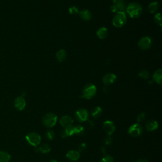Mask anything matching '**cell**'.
<instances>
[{"instance_id":"34","label":"cell","mask_w":162,"mask_h":162,"mask_svg":"<svg viewBox=\"0 0 162 162\" xmlns=\"http://www.w3.org/2000/svg\"><path fill=\"white\" fill-rule=\"evenodd\" d=\"M87 125L88 127L90 128V129L93 128V127L94 126V123L93 122V121H90V120H88V121H87Z\"/></svg>"},{"instance_id":"11","label":"cell","mask_w":162,"mask_h":162,"mask_svg":"<svg viewBox=\"0 0 162 162\" xmlns=\"http://www.w3.org/2000/svg\"><path fill=\"white\" fill-rule=\"evenodd\" d=\"M113 5L116 7L117 12H125L126 9V5L124 0H113Z\"/></svg>"},{"instance_id":"29","label":"cell","mask_w":162,"mask_h":162,"mask_svg":"<svg viewBox=\"0 0 162 162\" xmlns=\"http://www.w3.org/2000/svg\"><path fill=\"white\" fill-rule=\"evenodd\" d=\"M101 162H114V160L112 156L106 155L101 159Z\"/></svg>"},{"instance_id":"6","label":"cell","mask_w":162,"mask_h":162,"mask_svg":"<svg viewBox=\"0 0 162 162\" xmlns=\"http://www.w3.org/2000/svg\"><path fill=\"white\" fill-rule=\"evenodd\" d=\"M143 129L139 123L133 124L128 129V133L132 137H139L143 134Z\"/></svg>"},{"instance_id":"35","label":"cell","mask_w":162,"mask_h":162,"mask_svg":"<svg viewBox=\"0 0 162 162\" xmlns=\"http://www.w3.org/2000/svg\"><path fill=\"white\" fill-rule=\"evenodd\" d=\"M110 10H111V11L113 13H117V10L116 8V7L113 5L112 6H111V7H110Z\"/></svg>"},{"instance_id":"24","label":"cell","mask_w":162,"mask_h":162,"mask_svg":"<svg viewBox=\"0 0 162 162\" xmlns=\"http://www.w3.org/2000/svg\"><path fill=\"white\" fill-rule=\"evenodd\" d=\"M38 148H39V151L43 154L48 153L51 151L50 146L48 144H42L38 147Z\"/></svg>"},{"instance_id":"12","label":"cell","mask_w":162,"mask_h":162,"mask_svg":"<svg viewBox=\"0 0 162 162\" xmlns=\"http://www.w3.org/2000/svg\"><path fill=\"white\" fill-rule=\"evenodd\" d=\"M73 119L69 115L63 116L60 120V125L65 128L69 126H71V125L73 124Z\"/></svg>"},{"instance_id":"1","label":"cell","mask_w":162,"mask_h":162,"mask_svg":"<svg viewBox=\"0 0 162 162\" xmlns=\"http://www.w3.org/2000/svg\"><path fill=\"white\" fill-rule=\"evenodd\" d=\"M129 15L132 18H137L141 15L143 12V8L141 5L137 3H130L126 9Z\"/></svg>"},{"instance_id":"18","label":"cell","mask_w":162,"mask_h":162,"mask_svg":"<svg viewBox=\"0 0 162 162\" xmlns=\"http://www.w3.org/2000/svg\"><path fill=\"white\" fill-rule=\"evenodd\" d=\"M11 160L10 154L6 151H0V162H9Z\"/></svg>"},{"instance_id":"30","label":"cell","mask_w":162,"mask_h":162,"mask_svg":"<svg viewBox=\"0 0 162 162\" xmlns=\"http://www.w3.org/2000/svg\"><path fill=\"white\" fill-rule=\"evenodd\" d=\"M145 116H146L145 113H144V112L140 113L138 115L137 117V122L138 123H140V122H143L144 120V119H145Z\"/></svg>"},{"instance_id":"33","label":"cell","mask_w":162,"mask_h":162,"mask_svg":"<svg viewBox=\"0 0 162 162\" xmlns=\"http://www.w3.org/2000/svg\"><path fill=\"white\" fill-rule=\"evenodd\" d=\"M112 143V138L110 137V136H108V137H106L105 139V144L106 145H110Z\"/></svg>"},{"instance_id":"21","label":"cell","mask_w":162,"mask_h":162,"mask_svg":"<svg viewBox=\"0 0 162 162\" xmlns=\"http://www.w3.org/2000/svg\"><path fill=\"white\" fill-rule=\"evenodd\" d=\"M57 60L60 62H64L66 59V57H67V54H66V51L64 49H60L59 50L58 52L56 53V55Z\"/></svg>"},{"instance_id":"4","label":"cell","mask_w":162,"mask_h":162,"mask_svg":"<svg viewBox=\"0 0 162 162\" xmlns=\"http://www.w3.org/2000/svg\"><path fill=\"white\" fill-rule=\"evenodd\" d=\"M58 121V116L53 113H49L44 116L42 123L44 126L51 128L55 126Z\"/></svg>"},{"instance_id":"22","label":"cell","mask_w":162,"mask_h":162,"mask_svg":"<svg viewBox=\"0 0 162 162\" xmlns=\"http://www.w3.org/2000/svg\"><path fill=\"white\" fill-rule=\"evenodd\" d=\"M102 113V109L100 106H96L94 107L91 111V115L93 118L97 119Z\"/></svg>"},{"instance_id":"8","label":"cell","mask_w":162,"mask_h":162,"mask_svg":"<svg viewBox=\"0 0 162 162\" xmlns=\"http://www.w3.org/2000/svg\"><path fill=\"white\" fill-rule=\"evenodd\" d=\"M139 47L143 50H147L151 46V39L148 36L143 37L138 42Z\"/></svg>"},{"instance_id":"26","label":"cell","mask_w":162,"mask_h":162,"mask_svg":"<svg viewBox=\"0 0 162 162\" xmlns=\"http://www.w3.org/2000/svg\"><path fill=\"white\" fill-rule=\"evenodd\" d=\"M138 76L144 79H148L150 77V73L146 70H142L139 73Z\"/></svg>"},{"instance_id":"37","label":"cell","mask_w":162,"mask_h":162,"mask_svg":"<svg viewBox=\"0 0 162 162\" xmlns=\"http://www.w3.org/2000/svg\"><path fill=\"white\" fill-rule=\"evenodd\" d=\"M136 162H149V161L148 160H144V159H140V160L136 161Z\"/></svg>"},{"instance_id":"36","label":"cell","mask_w":162,"mask_h":162,"mask_svg":"<svg viewBox=\"0 0 162 162\" xmlns=\"http://www.w3.org/2000/svg\"><path fill=\"white\" fill-rule=\"evenodd\" d=\"M108 91H109V88L107 86H106L105 87H103V91H104L105 93H107L108 92Z\"/></svg>"},{"instance_id":"27","label":"cell","mask_w":162,"mask_h":162,"mask_svg":"<svg viewBox=\"0 0 162 162\" xmlns=\"http://www.w3.org/2000/svg\"><path fill=\"white\" fill-rule=\"evenodd\" d=\"M55 132L52 130H48L45 134V136L48 140H53L55 138Z\"/></svg>"},{"instance_id":"20","label":"cell","mask_w":162,"mask_h":162,"mask_svg":"<svg viewBox=\"0 0 162 162\" xmlns=\"http://www.w3.org/2000/svg\"><path fill=\"white\" fill-rule=\"evenodd\" d=\"M158 7H159V5H158V2H152L149 5L148 9H147V11L150 13H156L158 9Z\"/></svg>"},{"instance_id":"5","label":"cell","mask_w":162,"mask_h":162,"mask_svg":"<svg viewBox=\"0 0 162 162\" xmlns=\"http://www.w3.org/2000/svg\"><path fill=\"white\" fill-rule=\"evenodd\" d=\"M25 139L29 144L34 147L38 146L41 141V136L36 132H30L26 135Z\"/></svg>"},{"instance_id":"38","label":"cell","mask_w":162,"mask_h":162,"mask_svg":"<svg viewBox=\"0 0 162 162\" xmlns=\"http://www.w3.org/2000/svg\"><path fill=\"white\" fill-rule=\"evenodd\" d=\"M101 151L102 152L103 154H105V151H106V149L104 148V147H103V148H101Z\"/></svg>"},{"instance_id":"32","label":"cell","mask_w":162,"mask_h":162,"mask_svg":"<svg viewBox=\"0 0 162 162\" xmlns=\"http://www.w3.org/2000/svg\"><path fill=\"white\" fill-rule=\"evenodd\" d=\"M87 148V144L86 143H81L79 147H78V149H79V152H82L86 150Z\"/></svg>"},{"instance_id":"19","label":"cell","mask_w":162,"mask_h":162,"mask_svg":"<svg viewBox=\"0 0 162 162\" xmlns=\"http://www.w3.org/2000/svg\"><path fill=\"white\" fill-rule=\"evenodd\" d=\"M97 35L100 39H103L106 38V37L108 35V29L106 27H101L97 31Z\"/></svg>"},{"instance_id":"31","label":"cell","mask_w":162,"mask_h":162,"mask_svg":"<svg viewBox=\"0 0 162 162\" xmlns=\"http://www.w3.org/2000/svg\"><path fill=\"white\" fill-rule=\"evenodd\" d=\"M69 13L72 15H76L77 13H79V10L78 8L76 6H72L69 8Z\"/></svg>"},{"instance_id":"13","label":"cell","mask_w":162,"mask_h":162,"mask_svg":"<svg viewBox=\"0 0 162 162\" xmlns=\"http://www.w3.org/2000/svg\"><path fill=\"white\" fill-rule=\"evenodd\" d=\"M116 79V76L114 73H108L103 78V83L106 86H108L113 84Z\"/></svg>"},{"instance_id":"2","label":"cell","mask_w":162,"mask_h":162,"mask_svg":"<svg viewBox=\"0 0 162 162\" xmlns=\"http://www.w3.org/2000/svg\"><path fill=\"white\" fill-rule=\"evenodd\" d=\"M96 87L95 86V85L93 84H88L84 86L81 98L87 100L91 99L96 93Z\"/></svg>"},{"instance_id":"28","label":"cell","mask_w":162,"mask_h":162,"mask_svg":"<svg viewBox=\"0 0 162 162\" xmlns=\"http://www.w3.org/2000/svg\"><path fill=\"white\" fill-rule=\"evenodd\" d=\"M154 22H155L156 24H158L160 26L162 25V18L160 13H157L156 15L154 16Z\"/></svg>"},{"instance_id":"10","label":"cell","mask_w":162,"mask_h":162,"mask_svg":"<svg viewBox=\"0 0 162 162\" xmlns=\"http://www.w3.org/2000/svg\"><path fill=\"white\" fill-rule=\"evenodd\" d=\"M103 130L106 133L110 136L114 133L115 130V126L113 122L110 120H106L103 123Z\"/></svg>"},{"instance_id":"25","label":"cell","mask_w":162,"mask_h":162,"mask_svg":"<svg viewBox=\"0 0 162 162\" xmlns=\"http://www.w3.org/2000/svg\"><path fill=\"white\" fill-rule=\"evenodd\" d=\"M84 132V128L82 126H75V130H74V134L76 135H82Z\"/></svg>"},{"instance_id":"16","label":"cell","mask_w":162,"mask_h":162,"mask_svg":"<svg viewBox=\"0 0 162 162\" xmlns=\"http://www.w3.org/2000/svg\"><path fill=\"white\" fill-rule=\"evenodd\" d=\"M146 130L148 132H152L158 128V123L155 120L149 121L146 125Z\"/></svg>"},{"instance_id":"14","label":"cell","mask_w":162,"mask_h":162,"mask_svg":"<svg viewBox=\"0 0 162 162\" xmlns=\"http://www.w3.org/2000/svg\"><path fill=\"white\" fill-rule=\"evenodd\" d=\"M80 152L76 150H70L67 152L66 154V157L67 158L72 161H76L80 158Z\"/></svg>"},{"instance_id":"39","label":"cell","mask_w":162,"mask_h":162,"mask_svg":"<svg viewBox=\"0 0 162 162\" xmlns=\"http://www.w3.org/2000/svg\"><path fill=\"white\" fill-rule=\"evenodd\" d=\"M49 162H58L56 160H51Z\"/></svg>"},{"instance_id":"9","label":"cell","mask_w":162,"mask_h":162,"mask_svg":"<svg viewBox=\"0 0 162 162\" xmlns=\"http://www.w3.org/2000/svg\"><path fill=\"white\" fill-rule=\"evenodd\" d=\"M14 106L19 111H22L26 106V101L23 96H18L14 101Z\"/></svg>"},{"instance_id":"15","label":"cell","mask_w":162,"mask_h":162,"mask_svg":"<svg viewBox=\"0 0 162 162\" xmlns=\"http://www.w3.org/2000/svg\"><path fill=\"white\" fill-rule=\"evenodd\" d=\"M153 79L156 83L161 85L162 83V70L158 69L154 72L153 76Z\"/></svg>"},{"instance_id":"7","label":"cell","mask_w":162,"mask_h":162,"mask_svg":"<svg viewBox=\"0 0 162 162\" xmlns=\"http://www.w3.org/2000/svg\"><path fill=\"white\" fill-rule=\"evenodd\" d=\"M76 119L80 122H86L88 120V117H89V113L87 110L84 108H81L78 110L75 113Z\"/></svg>"},{"instance_id":"17","label":"cell","mask_w":162,"mask_h":162,"mask_svg":"<svg viewBox=\"0 0 162 162\" xmlns=\"http://www.w3.org/2000/svg\"><path fill=\"white\" fill-rule=\"evenodd\" d=\"M79 15H80V18L85 21L90 20L92 17V15L91 12L88 10H86V9L83 10L82 11H81L79 13Z\"/></svg>"},{"instance_id":"23","label":"cell","mask_w":162,"mask_h":162,"mask_svg":"<svg viewBox=\"0 0 162 162\" xmlns=\"http://www.w3.org/2000/svg\"><path fill=\"white\" fill-rule=\"evenodd\" d=\"M74 130H75V126H73V125H71V126L65 127V129L63 130V132L65 135L67 136V137H68L74 134Z\"/></svg>"},{"instance_id":"3","label":"cell","mask_w":162,"mask_h":162,"mask_svg":"<svg viewBox=\"0 0 162 162\" xmlns=\"http://www.w3.org/2000/svg\"><path fill=\"white\" fill-rule=\"evenodd\" d=\"M127 22L126 13L123 12H117L113 19L112 24L116 27H122Z\"/></svg>"}]
</instances>
